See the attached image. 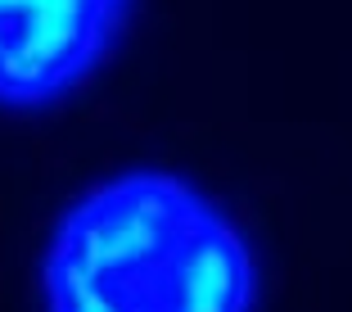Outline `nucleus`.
<instances>
[{
  "label": "nucleus",
  "mask_w": 352,
  "mask_h": 312,
  "mask_svg": "<svg viewBox=\"0 0 352 312\" xmlns=\"http://www.w3.org/2000/svg\"><path fill=\"white\" fill-rule=\"evenodd\" d=\"M258 258L181 172L126 167L63 208L41 258L45 312H253Z\"/></svg>",
  "instance_id": "1"
},
{
  "label": "nucleus",
  "mask_w": 352,
  "mask_h": 312,
  "mask_svg": "<svg viewBox=\"0 0 352 312\" xmlns=\"http://www.w3.org/2000/svg\"><path fill=\"white\" fill-rule=\"evenodd\" d=\"M135 0H0V109H50L109 59Z\"/></svg>",
  "instance_id": "2"
}]
</instances>
